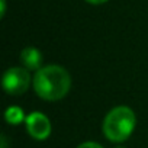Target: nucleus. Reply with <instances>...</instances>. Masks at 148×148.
<instances>
[{
	"mask_svg": "<svg viewBox=\"0 0 148 148\" xmlns=\"http://www.w3.org/2000/svg\"><path fill=\"white\" fill-rule=\"evenodd\" d=\"M118 148H123V147H118Z\"/></svg>",
	"mask_w": 148,
	"mask_h": 148,
	"instance_id": "9d476101",
	"label": "nucleus"
},
{
	"mask_svg": "<svg viewBox=\"0 0 148 148\" xmlns=\"http://www.w3.org/2000/svg\"><path fill=\"white\" fill-rule=\"evenodd\" d=\"M26 129L34 139L42 141L47 139L51 134V122L49 119L41 112H32L25 119Z\"/></svg>",
	"mask_w": 148,
	"mask_h": 148,
	"instance_id": "20e7f679",
	"label": "nucleus"
},
{
	"mask_svg": "<svg viewBox=\"0 0 148 148\" xmlns=\"http://www.w3.org/2000/svg\"><path fill=\"white\" fill-rule=\"evenodd\" d=\"M136 125L135 113L128 106L113 108L103 121V134L109 141L122 142L131 136Z\"/></svg>",
	"mask_w": 148,
	"mask_h": 148,
	"instance_id": "f03ea898",
	"label": "nucleus"
},
{
	"mask_svg": "<svg viewBox=\"0 0 148 148\" xmlns=\"http://www.w3.org/2000/svg\"><path fill=\"white\" fill-rule=\"evenodd\" d=\"M77 148H103L100 144H97V142H92V141H89V142H83V144H80Z\"/></svg>",
	"mask_w": 148,
	"mask_h": 148,
	"instance_id": "0eeeda50",
	"label": "nucleus"
},
{
	"mask_svg": "<svg viewBox=\"0 0 148 148\" xmlns=\"http://www.w3.org/2000/svg\"><path fill=\"white\" fill-rule=\"evenodd\" d=\"M71 87V77L61 65H45L35 73L34 89L36 95L48 102L62 99Z\"/></svg>",
	"mask_w": 148,
	"mask_h": 148,
	"instance_id": "f257e3e1",
	"label": "nucleus"
},
{
	"mask_svg": "<svg viewBox=\"0 0 148 148\" xmlns=\"http://www.w3.org/2000/svg\"><path fill=\"white\" fill-rule=\"evenodd\" d=\"M5 118H6V122L12 123V125H19L25 118L23 115V110L19 108V106H10L6 109V113H5Z\"/></svg>",
	"mask_w": 148,
	"mask_h": 148,
	"instance_id": "423d86ee",
	"label": "nucleus"
},
{
	"mask_svg": "<svg viewBox=\"0 0 148 148\" xmlns=\"http://www.w3.org/2000/svg\"><path fill=\"white\" fill-rule=\"evenodd\" d=\"M21 61L26 70L38 71L39 68H42V54L36 48H32V47L25 48L21 54Z\"/></svg>",
	"mask_w": 148,
	"mask_h": 148,
	"instance_id": "39448f33",
	"label": "nucleus"
},
{
	"mask_svg": "<svg viewBox=\"0 0 148 148\" xmlns=\"http://www.w3.org/2000/svg\"><path fill=\"white\" fill-rule=\"evenodd\" d=\"M2 3V16H5V12H6V0H0Z\"/></svg>",
	"mask_w": 148,
	"mask_h": 148,
	"instance_id": "1a4fd4ad",
	"label": "nucleus"
},
{
	"mask_svg": "<svg viewBox=\"0 0 148 148\" xmlns=\"http://www.w3.org/2000/svg\"><path fill=\"white\" fill-rule=\"evenodd\" d=\"M86 2L90 5H103V3L109 2V0H86Z\"/></svg>",
	"mask_w": 148,
	"mask_h": 148,
	"instance_id": "6e6552de",
	"label": "nucleus"
},
{
	"mask_svg": "<svg viewBox=\"0 0 148 148\" xmlns=\"http://www.w3.org/2000/svg\"><path fill=\"white\" fill-rule=\"evenodd\" d=\"M31 84V76L23 67H12L3 76V89L12 96H19L28 90Z\"/></svg>",
	"mask_w": 148,
	"mask_h": 148,
	"instance_id": "7ed1b4c3",
	"label": "nucleus"
}]
</instances>
